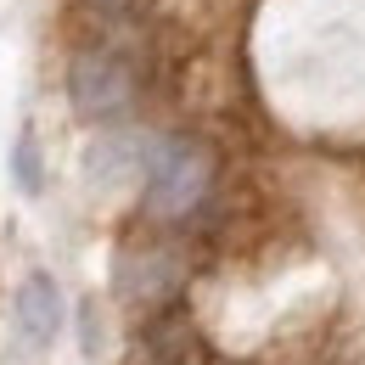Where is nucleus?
I'll return each mask as SVG.
<instances>
[{"label":"nucleus","mask_w":365,"mask_h":365,"mask_svg":"<svg viewBox=\"0 0 365 365\" xmlns=\"http://www.w3.org/2000/svg\"><path fill=\"white\" fill-rule=\"evenodd\" d=\"M140 185H146V208L158 220H175L185 208H197L202 191H208V152L191 135H158L146 146Z\"/></svg>","instance_id":"f257e3e1"},{"label":"nucleus","mask_w":365,"mask_h":365,"mask_svg":"<svg viewBox=\"0 0 365 365\" xmlns=\"http://www.w3.org/2000/svg\"><path fill=\"white\" fill-rule=\"evenodd\" d=\"M68 101H73V113L91 118V124L124 118L130 101H135V68H130V56L113 51V46L73 51V62H68Z\"/></svg>","instance_id":"f03ea898"},{"label":"nucleus","mask_w":365,"mask_h":365,"mask_svg":"<svg viewBox=\"0 0 365 365\" xmlns=\"http://www.w3.org/2000/svg\"><path fill=\"white\" fill-rule=\"evenodd\" d=\"M146 146L152 140L130 135V130H107V135H96L91 146H85V185L91 191H124L130 180H140L146 175Z\"/></svg>","instance_id":"7ed1b4c3"},{"label":"nucleus","mask_w":365,"mask_h":365,"mask_svg":"<svg viewBox=\"0 0 365 365\" xmlns=\"http://www.w3.org/2000/svg\"><path fill=\"white\" fill-rule=\"evenodd\" d=\"M11 326H17V337L29 349H51L56 343V331H62V287L46 270L23 275V287L11 298Z\"/></svg>","instance_id":"20e7f679"},{"label":"nucleus","mask_w":365,"mask_h":365,"mask_svg":"<svg viewBox=\"0 0 365 365\" xmlns=\"http://www.w3.org/2000/svg\"><path fill=\"white\" fill-rule=\"evenodd\" d=\"M6 163H11V185H17L23 197H40V191H46V158H40V135H34L29 124L17 130Z\"/></svg>","instance_id":"39448f33"},{"label":"nucleus","mask_w":365,"mask_h":365,"mask_svg":"<svg viewBox=\"0 0 365 365\" xmlns=\"http://www.w3.org/2000/svg\"><path fill=\"white\" fill-rule=\"evenodd\" d=\"M91 6H96V11H107V6H118V0H91Z\"/></svg>","instance_id":"423d86ee"}]
</instances>
